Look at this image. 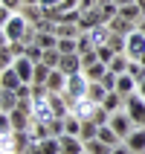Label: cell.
I'll return each instance as SVG.
<instances>
[{
	"mask_svg": "<svg viewBox=\"0 0 145 154\" xmlns=\"http://www.w3.org/2000/svg\"><path fill=\"white\" fill-rule=\"evenodd\" d=\"M0 64H3V67H12V64H15V52H12V47H9V44H3V47H0Z\"/></svg>",
	"mask_w": 145,
	"mask_h": 154,
	"instance_id": "29",
	"label": "cell"
},
{
	"mask_svg": "<svg viewBox=\"0 0 145 154\" xmlns=\"http://www.w3.org/2000/svg\"><path fill=\"white\" fill-rule=\"evenodd\" d=\"M107 26H110V32H116V35H131L134 29H137V23H131L128 17H122V15H116Z\"/></svg>",
	"mask_w": 145,
	"mask_h": 154,
	"instance_id": "14",
	"label": "cell"
},
{
	"mask_svg": "<svg viewBox=\"0 0 145 154\" xmlns=\"http://www.w3.org/2000/svg\"><path fill=\"white\" fill-rule=\"evenodd\" d=\"M104 96H107V87L102 85V82H90V90H87V99L96 105H102L104 102Z\"/></svg>",
	"mask_w": 145,
	"mask_h": 154,
	"instance_id": "17",
	"label": "cell"
},
{
	"mask_svg": "<svg viewBox=\"0 0 145 154\" xmlns=\"http://www.w3.org/2000/svg\"><path fill=\"white\" fill-rule=\"evenodd\" d=\"M122 99H125V96H122V93H116V90H110V93L104 96L102 108H104V111H107V113H116V111H119V105H122Z\"/></svg>",
	"mask_w": 145,
	"mask_h": 154,
	"instance_id": "18",
	"label": "cell"
},
{
	"mask_svg": "<svg viewBox=\"0 0 145 154\" xmlns=\"http://www.w3.org/2000/svg\"><path fill=\"white\" fill-rule=\"evenodd\" d=\"M125 111H128V116L134 119L137 128H145V99L139 93H131L125 99Z\"/></svg>",
	"mask_w": 145,
	"mask_h": 154,
	"instance_id": "2",
	"label": "cell"
},
{
	"mask_svg": "<svg viewBox=\"0 0 145 154\" xmlns=\"http://www.w3.org/2000/svg\"><path fill=\"white\" fill-rule=\"evenodd\" d=\"M128 73H131V76H134V79H137L139 85H142V82H145V64H142V61H131Z\"/></svg>",
	"mask_w": 145,
	"mask_h": 154,
	"instance_id": "28",
	"label": "cell"
},
{
	"mask_svg": "<svg viewBox=\"0 0 145 154\" xmlns=\"http://www.w3.org/2000/svg\"><path fill=\"white\" fill-rule=\"evenodd\" d=\"M107 125H110V128L122 137V143H125V140H128V134L134 131V119L128 116V111H116V113H110V122H107Z\"/></svg>",
	"mask_w": 145,
	"mask_h": 154,
	"instance_id": "3",
	"label": "cell"
},
{
	"mask_svg": "<svg viewBox=\"0 0 145 154\" xmlns=\"http://www.w3.org/2000/svg\"><path fill=\"white\" fill-rule=\"evenodd\" d=\"M84 154H87V151H84Z\"/></svg>",
	"mask_w": 145,
	"mask_h": 154,
	"instance_id": "42",
	"label": "cell"
},
{
	"mask_svg": "<svg viewBox=\"0 0 145 154\" xmlns=\"http://www.w3.org/2000/svg\"><path fill=\"white\" fill-rule=\"evenodd\" d=\"M96 134H99V125H96L93 119H81V134H78V137L84 140H96Z\"/></svg>",
	"mask_w": 145,
	"mask_h": 154,
	"instance_id": "20",
	"label": "cell"
},
{
	"mask_svg": "<svg viewBox=\"0 0 145 154\" xmlns=\"http://www.w3.org/2000/svg\"><path fill=\"white\" fill-rule=\"evenodd\" d=\"M96 61H99V52H96V50H90V52H84V55H81V64H84V70H87V67H93Z\"/></svg>",
	"mask_w": 145,
	"mask_h": 154,
	"instance_id": "31",
	"label": "cell"
},
{
	"mask_svg": "<svg viewBox=\"0 0 145 154\" xmlns=\"http://www.w3.org/2000/svg\"><path fill=\"white\" fill-rule=\"evenodd\" d=\"M110 154H134V151H131V148L128 146H125V143H122V146H116V148H113V151Z\"/></svg>",
	"mask_w": 145,
	"mask_h": 154,
	"instance_id": "35",
	"label": "cell"
},
{
	"mask_svg": "<svg viewBox=\"0 0 145 154\" xmlns=\"http://www.w3.org/2000/svg\"><path fill=\"white\" fill-rule=\"evenodd\" d=\"M50 73H52V67H47V64H35V79H32V85H47L50 82Z\"/></svg>",
	"mask_w": 145,
	"mask_h": 154,
	"instance_id": "23",
	"label": "cell"
},
{
	"mask_svg": "<svg viewBox=\"0 0 145 154\" xmlns=\"http://www.w3.org/2000/svg\"><path fill=\"white\" fill-rule=\"evenodd\" d=\"M3 41L12 44V41H26L29 38V32H35V26L26 20V15H9L6 20H3ZM29 44V41H26Z\"/></svg>",
	"mask_w": 145,
	"mask_h": 154,
	"instance_id": "1",
	"label": "cell"
},
{
	"mask_svg": "<svg viewBox=\"0 0 145 154\" xmlns=\"http://www.w3.org/2000/svg\"><path fill=\"white\" fill-rule=\"evenodd\" d=\"M0 3H3V9H9V12H15V9L23 6V0H0Z\"/></svg>",
	"mask_w": 145,
	"mask_h": 154,
	"instance_id": "33",
	"label": "cell"
},
{
	"mask_svg": "<svg viewBox=\"0 0 145 154\" xmlns=\"http://www.w3.org/2000/svg\"><path fill=\"white\" fill-rule=\"evenodd\" d=\"M29 44H38L41 50H52V47H58V35H52V32H38V29H35Z\"/></svg>",
	"mask_w": 145,
	"mask_h": 154,
	"instance_id": "11",
	"label": "cell"
},
{
	"mask_svg": "<svg viewBox=\"0 0 145 154\" xmlns=\"http://www.w3.org/2000/svg\"><path fill=\"white\" fill-rule=\"evenodd\" d=\"M84 151H87V154H110L113 148L104 146L102 140H87V143H84Z\"/></svg>",
	"mask_w": 145,
	"mask_h": 154,
	"instance_id": "22",
	"label": "cell"
},
{
	"mask_svg": "<svg viewBox=\"0 0 145 154\" xmlns=\"http://www.w3.org/2000/svg\"><path fill=\"white\" fill-rule=\"evenodd\" d=\"M23 87V82H20V76H17L15 67H3L0 70V90H20Z\"/></svg>",
	"mask_w": 145,
	"mask_h": 154,
	"instance_id": "5",
	"label": "cell"
},
{
	"mask_svg": "<svg viewBox=\"0 0 145 154\" xmlns=\"http://www.w3.org/2000/svg\"><path fill=\"white\" fill-rule=\"evenodd\" d=\"M107 47H110L116 55L128 52V35H116V32H110V38H107Z\"/></svg>",
	"mask_w": 145,
	"mask_h": 154,
	"instance_id": "16",
	"label": "cell"
},
{
	"mask_svg": "<svg viewBox=\"0 0 145 154\" xmlns=\"http://www.w3.org/2000/svg\"><path fill=\"white\" fill-rule=\"evenodd\" d=\"M58 52H61V55H73V52H78V38H58Z\"/></svg>",
	"mask_w": 145,
	"mask_h": 154,
	"instance_id": "21",
	"label": "cell"
},
{
	"mask_svg": "<svg viewBox=\"0 0 145 154\" xmlns=\"http://www.w3.org/2000/svg\"><path fill=\"white\" fill-rule=\"evenodd\" d=\"M61 3H64V0H41V6H44V9H58Z\"/></svg>",
	"mask_w": 145,
	"mask_h": 154,
	"instance_id": "34",
	"label": "cell"
},
{
	"mask_svg": "<svg viewBox=\"0 0 145 154\" xmlns=\"http://www.w3.org/2000/svg\"><path fill=\"white\" fill-rule=\"evenodd\" d=\"M47 90H50V93H64V90H67V73L52 70V73H50V82H47Z\"/></svg>",
	"mask_w": 145,
	"mask_h": 154,
	"instance_id": "10",
	"label": "cell"
},
{
	"mask_svg": "<svg viewBox=\"0 0 145 154\" xmlns=\"http://www.w3.org/2000/svg\"><path fill=\"white\" fill-rule=\"evenodd\" d=\"M128 67H131V58L125 55V52L116 55V58L110 61V70H113V73H119V76H122V73H128Z\"/></svg>",
	"mask_w": 145,
	"mask_h": 154,
	"instance_id": "26",
	"label": "cell"
},
{
	"mask_svg": "<svg viewBox=\"0 0 145 154\" xmlns=\"http://www.w3.org/2000/svg\"><path fill=\"white\" fill-rule=\"evenodd\" d=\"M64 134H73V137L81 134V119H78L76 113H70L67 119H64Z\"/></svg>",
	"mask_w": 145,
	"mask_h": 154,
	"instance_id": "24",
	"label": "cell"
},
{
	"mask_svg": "<svg viewBox=\"0 0 145 154\" xmlns=\"http://www.w3.org/2000/svg\"><path fill=\"white\" fill-rule=\"evenodd\" d=\"M61 73H67V76H76V73H84V64H81V55L73 52V55H61V64H58Z\"/></svg>",
	"mask_w": 145,
	"mask_h": 154,
	"instance_id": "6",
	"label": "cell"
},
{
	"mask_svg": "<svg viewBox=\"0 0 145 154\" xmlns=\"http://www.w3.org/2000/svg\"><path fill=\"white\" fill-rule=\"evenodd\" d=\"M90 50H96L93 38H90L87 32H81V35H78V55H84V52H90Z\"/></svg>",
	"mask_w": 145,
	"mask_h": 154,
	"instance_id": "27",
	"label": "cell"
},
{
	"mask_svg": "<svg viewBox=\"0 0 145 154\" xmlns=\"http://www.w3.org/2000/svg\"><path fill=\"white\" fill-rule=\"evenodd\" d=\"M137 90H139V82L131 76V73H122V76H119V85H116V93H122L125 99H128V96L137 93Z\"/></svg>",
	"mask_w": 145,
	"mask_h": 154,
	"instance_id": "9",
	"label": "cell"
},
{
	"mask_svg": "<svg viewBox=\"0 0 145 154\" xmlns=\"http://www.w3.org/2000/svg\"><path fill=\"white\" fill-rule=\"evenodd\" d=\"M131 61H139L145 55V35L139 32V29H134V32L128 35V52H125Z\"/></svg>",
	"mask_w": 145,
	"mask_h": 154,
	"instance_id": "4",
	"label": "cell"
},
{
	"mask_svg": "<svg viewBox=\"0 0 145 154\" xmlns=\"http://www.w3.org/2000/svg\"><path fill=\"white\" fill-rule=\"evenodd\" d=\"M50 131H52V137H61V134H64V119H52Z\"/></svg>",
	"mask_w": 145,
	"mask_h": 154,
	"instance_id": "32",
	"label": "cell"
},
{
	"mask_svg": "<svg viewBox=\"0 0 145 154\" xmlns=\"http://www.w3.org/2000/svg\"><path fill=\"white\" fill-rule=\"evenodd\" d=\"M139 61H142V64H145V55H142V58H139Z\"/></svg>",
	"mask_w": 145,
	"mask_h": 154,
	"instance_id": "40",
	"label": "cell"
},
{
	"mask_svg": "<svg viewBox=\"0 0 145 154\" xmlns=\"http://www.w3.org/2000/svg\"><path fill=\"white\" fill-rule=\"evenodd\" d=\"M131 3H137V0H116V6H131Z\"/></svg>",
	"mask_w": 145,
	"mask_h": 154,
	"instance_id": "36",
	"label": "cell"
},
{
	"mask_svg": "<svg viewBox=\"0 0 145 154\" xmlns=\"http://www.w3.org/2000/svg\"><path fill=\"white\" fill-rule=\"evenodd\" d=\"M119 15H122V17H128L131 23H139V20L145 17V12L139 9V3H131V6H119Z\"/></svg>",
	"mask_w": 145,
	"mask_h": 154,
	"instance_id": "15",
	"label": "cell"
},
{
	"mask_svg": "<svg viewBox=\"0 0 145 154\" xmlns=\"http://www.w3.org/2000/svg\"><path fill=\"white\" fill-rule=\"evenodd\" d=\"M20 102V96L15 90H0V113H12Z\"/></svg>",
	"mask_w": 145,
	"mask_h": 154,
	"instance_id": "12",
	"label": "cell"
},
{
	"mask_svg": "<svg viewBox=\"0 0 145 154\" xmlns=\"http://www.w3.org/2000/svg\"><path fill=\"white\" fill-rule=\"evenodd\" d=\"M137 93H139V96H142V99H145V82H142V85H139V90H137Z\"/></svg>",
	"mask_w": 145,
	"mask_h": 154,
	"instance_id": "38",
	"label": "cell"
},
{
	"mask_svg": "<svg viewBox=\"0 0 145 154\" xmlns=\"http://www.w3.org/2000/svg\"><path fill=\"white\" fill-rule=\"evenodd\" d=\"M125 146L134 154H145V128H134L128 134V140H125Z\"/></svg>",
	"mask_w": 145,
	"mask_h": 154,
	"instance_id": "8",
	"label": "cell"
},
{
	"mask_svg": "<svg viewBox=\"0 0 145 154\" xmlns=\"http://www.w3.org/2000/svg\"><path fill=\"white\" fill-rule=\"evenodd\" d=\"M137 29H139V32L145 35V17H142V20H139V23H137Z\"/></svg>",
	"mask_w": 145,
	"mask_h": 154,
	"instance_id": "37",
	"label": "cell"
},
{
	"mask_svg": "<svg viewBox=\"0 0 145 154\" xmlns=\"http://www.w3.org/2000/svg\"><path fill=\"white\" fill-rule=\"evenodd\" d=\"M61 154H84V140L73 134H61Z\"/></svg>",
	"mask_w": 145,
	"mask_h": 154,
	"instance_id": "7",
	"label": "cell"
},
{
	"mask_svg": "<svg viewBox=\"0 0 145 154\" xmlns=\"http://www.w3.org/2000/svg\"><path fill=\"white\" fill-rule=\"evenodd\" d=\"M104 73H107V64H102V61H96L93 67H87V70H84V76L90 79V82H102Z\"/></svg>",
	"mask_w": 145,
	"mask_h": 154,
	"instance_id": "19",
	"label": "cell"
},
{
	"mask_svg": "<svg viewBox=\"0 0 145 154\" xmlns=\"http://www.w3.org/2000/svg\"><path fill=\"white\" fill-rule=\"evenodd\" d=\"M96 140H102L104 146H110V148L122 146V137H119V134H116V131L110 128V125H102V128H99V134H96Z\"/></svg>",
	"mask_w": 145,
	"mask_h": 154,
	"instance_id": "13",
	"label": "cell"
},
{
	"mask_svg": "<svg viewBox=\"0 0 145 154\" xmlns=\"http://www.w3.org/2000/svg\"><path fill=\"white\" fill-rule=\"evenodd\" d=\"M96 52H99V61H102V64H107V67H110V61L116 58V52H113L110 47H107V44H104V47H99Z\"/></svg>",
	"mask_w": 145,
	"mask_h": 154,
	"instance_id": "30",
	"label": "cell"
},
{
	"mask_svg": "<svg viewBox=\"0 0 145 154\" xmlns=\"http://www.w3.org/2000/svg\"><path fill=\"white\" fill-rule=\"evenodd\" d=\"M137 3H139V9H142V12H145V0H137Z\"/></svg>",
	"mask_w": 145,
	"mask_h": 154,
	"instance_id": "39",
	"label": "cell"
},
{
	"mask_svg": "<svg viewBox=\"0 0 145 154\" xmlns=\"http://www.w3.org/2000/svg\"><path fill=\"white\" fill-rule=\"evenodd\" d=\"M81 26L78 23H58V38H78Z\"/></svg>",
	"mask_w": 145,
	"mask_h": 154,
	"instance_id": "25",
	"label": "cell"
},
{
	"mask_svg": "<svg viewBox=\"0 0 145 154\" xmlns=\"http://www.w3.org/2000/svg\"><path fill=\"white\" fill-rule=\"evenodd\" d=\"M3 154H15V151H3Z\"/></svg>",
	"mask_w": 145,
	"mask_h": 154,
	"instance_id": "41",
	"label": "cell"
}]
</instances>
